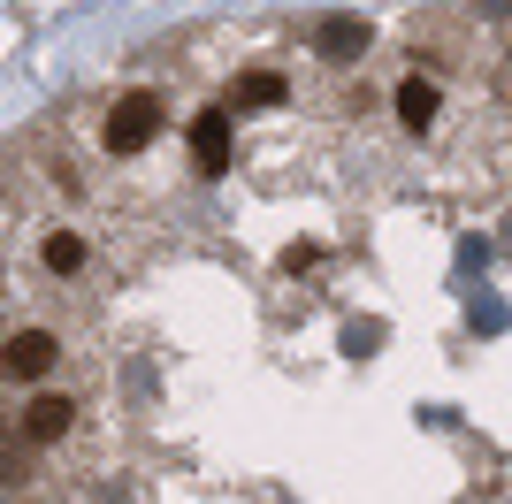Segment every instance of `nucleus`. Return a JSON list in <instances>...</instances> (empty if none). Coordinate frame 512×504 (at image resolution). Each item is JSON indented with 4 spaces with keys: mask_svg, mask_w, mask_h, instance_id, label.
<instances>
[{
    "mask_svg": "<svg viewBox=\"0 0 512 504\" xmlns=\"http://www.w3.org/2000/svg\"><path fill=\"white\" fill-rule=\"evenodd\" d=\"M161 130H169V100H161L153 84L115 92V100L100 107V153L107 161H146V153L161 146Z\"/></svg>",
    "mask_w": 512,
    "mask_h": 504,
    "instance_id": "1",
    "label": "nucleus"
},
{
    "mask_svg": "<svg viewBox=\"0 0 512 504\" xmlns=\"http://www.w3.org/2000/svg\"><path fill=\"white\" fill-rule=\"evenodd\" d=\"M62 329H46V321H23V329L0 336V382H16V390H46V382L62 375Z\"/></svg>",
    "mask_w": 512,
    "mask_h": 504,
    "instance_id": "2",
    "label": "nucleus"
},
{
    "mask_svg": "<svg viewBox=\"0 0 512 504\" xmlns=\"http://www.w3.org/2000/svg\"><path fill=\"white\" fill-rule=\"evenodd\" d=\"M16 436L31 443V451L69 443V436H77V398H69V390H31V405L16 413Z\"/></svg>",
    "mask_w": 512,
    "mask_h": 504,
    "instance_id": "3",
    "label": "nucleus"
},
{
    "mask_svg": "<svg viewBox=\"0 0 512 504\" xmlns=\"http://www.w3.org/2000/svg\"><path fill=\"white\" fill-rule=\"evenodd\" d=\"M39 268L54 275V283H85L92 275V237L69 230V222H46L39 230Z\"/></svg>",
    "mask_w": 512,
    "mask_h": 504,
    "instance_id": "4",
    "label": "nucleus"
},
{
    "mask_svg": "<svg viewBox=\"0 0 512 504\" xmlns=\"http://www.w3.org/2000/svg\"><path fill=\"white\" fill-rule=\"evenodd\" d=\"M230 107H207V115H199L192 123V168L199 176H230Z\"/></svg>",
    "mask_w": 512,
    "mask_h": 504,
    "instance_id": "5",
    "label": "nucleus"
},
{
    "mask_svg": "<svg viewBox=\"0 0 512 504\" xmlns=\"http://www.w3.org/2000/svg\"><path fill=\"white\" fill-rule=\"evenodd\" d=\"M390 107H398V123H406L413 138H428V130H436V115H444V92H436L428 77H406Z\"/></svg>",
    "mask_w": 512,
    "mask_h": 504,
    "instance_id": "6",
    "label": "nucleus"
},
{
    "mask_svg": "<svg viewBox=\"0 0 512 504\" xmlns=\"http://www.w3.org/2000/svg\"><path fill=\"white\" fill-rule=\"evenodd\" d=\"M314 46H321V62H360V54H367V23L329 16V23L314 31Z\"/></svg>",
    "mask_w": 512,
    "mask_h": 504,
    "instance_id": "7",
    "label": "nucleus"
},
{
    "mask_svg": "<svg viewBox=\"0 0 512 504\" xmlns=\"http://www.w3.org/2000/svg\"><path fill=\"white\" fill-rule=\"evenodd\" d=\"M283 100H291V84H283L276 69H245L237 92H230V107H283Z\"/></svg>",
    "mask_w": 512,
    "mask_h": 504,
    "instance_id": "8",
    "label": "nucleus"
},
{
    "mask_svg": "<svg viewBox=\"0 0 512 504\" xmlns=\"http://www.w3.org/2000/svg\"><path fill=\"white\" fill-rule=\"evenodd\" d=\"M31 482V443L16 436V420H0V489H23Z\"/></svg>",
    "mask_w": 512,
    "mask_h": 504,
    "instance_id": "9",
    "label": "nucleus"
}]
</instances>
